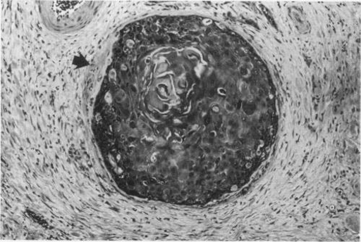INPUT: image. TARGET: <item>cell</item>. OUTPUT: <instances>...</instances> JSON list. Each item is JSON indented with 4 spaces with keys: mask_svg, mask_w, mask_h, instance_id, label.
Listing matches in <instances>:
<instances>
[{
    "mask_svg": "<svg viewBox=\"0 0 361 242\" xmlns=\"http://www.w3.org/2000/svg\"><path fill=\"white\" fill-rule=\"evenodd\" d=\"M94 4L88 2H43L40 13L49 30L59 34H70L88 24L95 12Z\"/></svg>",
    "mask_w": 361,
    "mask_h": 242,
    "instance_id": "obj_1",
    "label": "cell"
},
{
    "mask_svg": "<svg viewBox=\"0 0 361 242\" xmlns=\"http://www.w3.org/2000/svg\"><path fill=\"white\" fill-rule=\"evenodd\" d=\"M290 15L300 34H306L310 32V25L302 11L296 8H292L290 11Z\"/></svg>",
    "mask_w": 361,
    "mask_h": 242,
    "instance_id": "obj_2",
    "label": "cell"
}]
</instances>
